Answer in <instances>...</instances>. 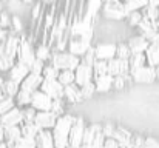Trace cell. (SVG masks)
<instances>
[{
  "label": "cell",
  "mask_w": 159,
  "mask_h": 148,
  "mask_svg": "<svg viewBox=\"0 0 159 148\" xmlns=\"http://www.w3.org/2000/svg\"><path fill=\"white\" fill-rule=\"evenodd\" d=\"M76 117L77 116L66 113V114H63L57 119L54 128L51 130L54 139V148H70L68 136H70V130H71L73 123L76 122Z\"/></svg>",
  "instance_id": "1"
},
{
  "label": "cell",
  "mask_w": 159,
  "mask_h": 148,
  "mask_svg": "<svg viewBox=\"0 0 159 148\" xmlns=\"http://www.w3.org/2000/svg\"><path fill=\"white\" fill-rule=\"evenodd\" d=\"M99 16L104 20H108V22H122V20H125L127 12H125V8H124V2H119V0L104 2L102 6H101Z\"/></svg>",
  "instance_id": "2"
},
{
  "label": "cell",
  "mask_w": 159,
  "mask_h": 148,
  "mask_svg": "<svg viewBox=\"0 0 159 148\" xmlns=\"http://www.w3.org/2000/svg\"><path fill=\"white\" fill-rule=\"evenodd\" d=\"M50 63L57 71H76V68L80 65V59L68 51H53Z\"/></svg>",
  "instance_id": "3"
},
{
  "label": "cell",
  "mask_w": 159,
  "mask_h": 148,
  "mask_svg": "<svg viewBox=\"0 0 159 148\" xmlns=\"http://www.w3.org/2000/svg\"><path fill=\"white\" fill-rule=\"evenodd\" d=\"M36 60V51H34V45L26 39V36L23 34L20 37V45H19V51H17V57L16 62L26 65L28 68L33 65V62Z\"/></svg>",
  "instance_id": "4"
},
{
  "label": "cell",
  "mask_w": 159,
  "mask_h": 148,
  "mask_svg": "<svg viewBox=\"0 0 159 148\" xmlns=\"http://www.w3.org/2000/svg\"><path fill=\"white\" fill-rule=\"evenodd\" d=\"M93 47V42L88 40V39H84V37H71L66 43V51L76 57H82L88 49Z\"/></svg>",
  "instance_id": "5"
},
{
  "label": "cell",
  "mask_w": 159,
  "mask_h": 148,
  "mask_svg": "<svg viewBox=\"0 0 159 148\" xmlns=\"http://www.w3.org/2000/svg\"><path fill=\"white\" fill-rule=\"evenodd\" d=\"M85 127H87V125H85L84 117H76V122L73 123V127H71V130H70V136H68L70 148H79L82 145Z\"/></svg>",
  "instance_id": "6"
},
{
  "label": "cell",
  "mask_w": 159,
  "mask_h": 148,
  "mask_svg": "<svg viewBox=\"0 0 159 148\" xmlns=\"http://www.w3.org/2000/svg\"><path fill=\"white\" fill-rule=\"evenodd\" d=\"M107 74L114 77H125L130 74V66H128V60H119V59H111L108 62L107 66Z\"/></svg>",
  "instance_id": "7"
},
{
  "label": "cell",
  "mask_w": 159,
  "mask_h": 148,
  "mask_svg": "<svg viewBox=\"0 0 159 148\" xmlns=\"http://www.w3.org/2000/svg\"><path fill=\"white\" fill-rule=\"evenodd\" d=\"M94 47V54H96V60H104L110 62L111 59L116 57V43L113 42H98Z\"/></svg>",
  "instance_id": "8"
},
{
  "label": "cell",
  "mask_w": 159,
  "mask_h": 148,
  "mask_svg": "<svg viewBox=\"0 0 159 148\" xmlns=\"http://www.w3.org/2000/svg\"><path fill=\"white\" fill-rule=\"evenodd\" d=\"M90 82H93V66L80 62V65L74 71V83L80 88V87H84Z\"/></svg>",
  "instance_id": "9"
},
{
  "label": "cell",
  "mask_w": 159,
  "mask_h": 148,
  "mask_svg": "<svg viewBox=\"0 0 159 148\" xmlns=\"http://www.w3.org/2000/svg\"><path fill=\"white\" fill-rule=\"evenodd\" d=\"M130 76H131V79H133L134 83H152V82L156 80L155 68H152L148 65H145V66H142V68L130 73Z\"/></svg>",
  "instance_id": "10"
},
{
  "label": "cell",
  "mask_w": 159,
  "mask_h": 148,
  "mask_svg": "<svg viewBox=\"0 0 159 148\" xmlns=\"http://www.w3.org/2000/svg\"><path fill=\"white\" fill-rule=\"evenodd\" d=\"M57 116L51 113V111H37L36 114V119H34V123L37 125L39 130H53L56 122H57Z\"/></svg>",
  "instance_id": "11"
},
{
  "label": "cell",
  "mask_w": 159,
  "mask_h": 148,
  "mask_svg": "<svg viewBox=\"0 0 159 148\" xmlns=\"http://www.w3.org/2000/svg\"><path fill=\"white\" fill-rule=\"evenodd\" d=\"M40 91L43 94H47L51 100H57V99H63V87L57 82V80H45L40 85Z\"/></svg>",
  "instance_id": "12"
},
{
  "label": "cell",
  "mask_w": 159,
  "mask_h": 148,
  "mask_svg": "<svg viewBox=\"0 0 159 148\" xmlns=\"http://www.w3.org/2000/svg\"><path fill=\"white\" fill-rule=\"evenodd\" d=\"M23 122V116H22V110L20 108H12L11 111H8L6 114L0 116V125L3 128H9V127H20Z\"/></svg>",
  "instance_id": "13"
},
{
  "label": "cell",
  "mask_w": 159,
  "mask_h": 148,
  "mask_svg": "<svg viewBox=\"0 0 159 148\" xmlns=\"http://www.w3.org/2000/svg\"><path fill=\"white\" fill-rule=\"evenodd\" d=\"M127 45H128V48L131 51V54H144L147 48L150 47V43L145 40V37H142L141 34H131L128 39H127V42H125Z\"/></svg>",
  "instance_id": "14"
},
{
  "label": "cell",
  "mask_w": 159,
  "mask_h": 148,
  "mask_svg": "<svg viewBox=\"0 0 159 148\" xmlns=\"http://www.w3.org/2000/svg\"><path fill=\"white\" fill-rule=\"evenodd\" d=\"M51 105L53 100L48 97L47 94H43L40 90L31 94V105L36 111H51Z\"/></svg>",
  "instance_id": "15"
},
{
  "label": "cell",
  "mask_w": 159,
  "mask_h": 148,
  "mask_svg": "<svg viewBox=\"0 0 159 148\" xmlns=\"http://www.w3.org/2000/svg\"><path fill=\"white\" fill-rule=\"evenodd\" d=\"M42 82H43V77H42L40 74H33V73H30V74L25 77V80L20 83V90H23V91L33 94V93H36V91L40 90Z\"/></svg>",
  "instance_id": "16"
},
{
  "label": "cell",
  "mask_w": 159,
  "mask_h": 148,
  "mask_svg": "<svg viewBox=\"0 0 159 148\" xmlns=\"http://www.w3.org/2000/svg\"><path fill=\"white\" fill-rule=\"evenodd\" d=\"M28 74H30V68H28L26 65H23V63L16 62V63H14V66L9 70V73H8L5 77L20 85V83L25 80V77H26Z\"/></svg>",
  "instance_id": "17"
},
{
  "label": "cell",
  "mask_w": 159,
  "mask_h": 148,
  "mask_svg": "<svg viewBox=\"0 0 159 148\" xmlns=\"http://www.w3.org/2000/svg\"><path fill=\"white\" fill-rule=\"evenodd\" d=\"M63 100L68 103V105H76V103H80L84 97H82V93H80V88L73 83L70 87H65L63 88Z\"/></svg>",
  "instance_id": "18"
},
{
  "label": "cell",
  "mask_w": 159,
  "mask_h": 148,
  "mask_svg": "<svg viewBox=\"0 0 159 148\" xmlns=\"http://www.w3.org/2000/svg\"><path fill=\"white\" fill-rule=\"evenodd\" d=\"M19 45H20V37H19V36H14V34L9 33V36H8L5 45H3V54L16 60V57H17V51H19Z\"/></svg>",
  "instance_id": "19"
},
{
  "label": "cell",
  "mask_w": 159,
  "mask_h": 148,
  "mask_svg": "<svg viewBox=\"0 0 159 148\" xmlns=\"http://www.w3.org/2000/svg\"><path fill=\"white\" fill-rule=\"evenodd\" d=\"M111 139H114L119 144V147H130L131 139H133V133L124 127H116V131H114Z\"/></svg>",
  "instance_id": "20"
},
{
  "label": "cell",
  "mask_w": 159,
  "mask_h": 148,
  "mask_svg": "<svg viewBox=\"0 0 159 148\" xmlns=\"http://www.w3.org/2000/svg\"><path fill=\"white\" fill-rule=\"evenodd\" d=\"M34 141H36V147L37 148H54L53 133L50 130H40Z\"/></svg>",
  "instance_id": "21"
},
{
  "label": "cell",
  "mask_w": 159,
  "mask_h": 148,
  "mask_svg": "<svg viewBox=\"0 0 159 148\" xmlns=\"http://www.w3.org/2000/svg\"><path fill=\"white\" fill-rule=\"evenodd\" d=\"M22 137V131H20V127H9V128H5V137H3V142L6 144L8 148H14L16 142Z\"/></svg>",
  "instance_id": "22"
},
{
  "label": "cell",
  "mask_w": 159,
  "mask_h": 148,
  "mask_svg": "<svg viewBox=\"0 0 159 148\" xmlns=\"http://www.w3.org/2000/svg\"><path fill=\"white\" fill-rule=\"evenodd\" d=\"M145 19H148L152 23H156L159 20V2H147L145 8L141 11Z\"/></svg>",
  "instance_id": "23"
},
{
  "label": "cell",
  "mask_w": 159,
  "mask_h": 148,
  "mask_svg": "<svg viewBox=\"0 0 159 148\" xmlns=\"http://www.w3.org/2000/svg\"><path fill=\"white\" fill-rule=\"evenodd\" d=\"M93 82L96 87V93H108L110 90H113V77L108 74L93 79Z\"/></svg>",
  "instance_id": "24"
},
{
  "label": "cell",
  "mask_w": 159,
  "mask_h": 148,
  "mask_svg": "<svg viewBox=\"0 0 159 148\" xmlns=\"http://www.w3.org/2000/svg\"><path fill=\"white\" fill-rule=\"evenodd\" d=\"M145 56V63L152 68L159 66V47L158 45H150L147 51L144 52Z\"/></svg>",
  "instance_id": "25"
},
{
  "label": "cell",
  "mask_w": 159,
  "mask_h": 148,
  "mask_svg": "<svg viewBox=\"0 0 159 148\" xmlns=\"http://www.w3.org/2000/svg\"><path fill=\"white\" fill-rule=\"evenodd\" d=\"M101 131V125L99 123H91V125H87L85 130H84V139H82V145H91L96 134Z\"/></svg>",
  "instance_id": "26"
},
{
  "label": "cell",
  "mask_w": 159,
  "mask_h": 148,
  "mask_svg": "<svg viewBox=\"0 0 159 148\" xmlns=\"http://www.w3.org/2000/svg\"><path fill=\"white\" fill-rule=\"evenodd\" d=\"M0 90H2V94H3L5 97H12L14 99L16 96H17L19 90H20V85L5 77V82H3V85H2Z\"/></svg>",
  "instance_id": "27"
},
{
  "label": "cell",
  "mask_w": 159,
  "mask_h": 148,
  "mask_svg": "<svg viewBox=\"0 0 159 148\" xmlns=\"http://www.w3.org/2000/svg\"><path fill=\"white\" fill-rule=\"evenodd\" d=\"M34 51H36V59L37 60H40L43 63H50V60L53 57V49L48 45H36Z\"/></svg>",
  "instance_id": "28"
},
{
  "label": "cell",
  "mask_w": 159,
  "mask_h": 148,
  "mask_svg": "<svg viewBox=\"0 0 159 148\" xmlns=\"http://www.w3.org/2000/svg\"><path fill=\"white\" fill-rule=\"evenodd\" d=\"M20 131H22V137H28V139H36V136L39 134V128L37 125L33 122V123H25L22 122L20 125Z\"/></svg>",
  "instance_id": "29"
},
{
  "label": "cell",
  "mask_w": 159,
  "mask_h": 148,
  "mask_svg": "<svg viewBox=\"0 0 159 148\" xmlns=\"http://www.w3.org/2000/svg\"><path fill=\"white\" fill-rule=\"evenodd\" d=\"M145 56L144 54H131L130 59H128V66H130V73L145 66Z\"/></svg>",
  "instance_id": "30"
},
{
  "label": "cell",
  "mask_w": 159,
  "mask_h": 148,
  "mask_svg": "<svg viewBox=\"0 0 159 148\" xmlns=\"http://www.w3.org/2000/svg\"><path fill=\"white\" fill-rule=\"evenodd\" d=\"M14 102H16V106L17 108H26V106H30L31 105V94L30 93H26V91H23V90H19V93H17V96L14 97Z\"/></svg>",
  "instance_id": "31"
},
{
  "label": "cell",
  "mask_w": 159,
  "mask_h": 148,
  "mask_svg": "<svg viewBox=\"0 0 159 148\" xmlns=\"http://www.w3.org/2000/svg\"><path fill=\"white\" fill-rule=\"evenodd\" d=\"M131 83H133V79H131L130 74L125 76V77H114V79H113V90L122 91V90H125L127 87H130Z\"/></svg>",
  "instance_id": "32"
},
{
  "label": "cell",
  "mask_w": 159,
  "mask_h": 148,
  "mask_svg": "<svg viewBox=\"0 0 159 148\" xmlns=\"http://www.w3.org/2000/svg\"><path fill=\"white\" fill-rule=\"evenodd\" d=\"M130 56H131V51L128 48V45L125 42H117V45H116V59L128 60Z\"/></svg>",
  "instance_id": "33"
},
{
  "label": "cell",
  "mask_w": 159,
  "mask_h": 148,
  "mask_svg": "<svg viewBox=\"0 0 159 148\" xmlns=\"http://www.w3.org/2000/svg\"><path fill=\"white\" fill-rule=\"evenodd\" d=\"M141 20H142V12H141V11L130 12V14H127V17H125V23H127V26L131 28V29H136L138 25L141 23Z\"/></svg>",
  "instance_id": "34"
},
{
  "label": "cell",
  "mask_w": 159,
  "mask_h": 148,
  "mask_svg": "<svg viewBox=\"0 0 159 148\" xmlns=\"http://www.w3.org/2000/svg\"><path fill=\"white\" fill-rule=\"evenodd\" d=\"M57 82L65 88L74 83V71H59V77Z\"/></svg>",
  "instance_id": "35"
},
{
  "label": "cell",
  "mask_w": 159,
  "mask_h": 148,
  "mask_svg": "<svg viewBox=\"0 0 159 148\" xmlns=\"http://www.w3.org/2000/svg\"><path fill=\"white\" fill-rule=\"evenodd\" d=\"M14 63H16L14 59H11V57L2 54V56H0V73H2L3 76H6V74L9 73V70L14 66Z\"/></svg>",
  "instance_id": "36"
},
{
  "label": "cell",
  "mask_w": 159,
  "mask_h": 148,
  "mask_svg": "<svg viewBox=\"0 0 159 148\" xmlns=\"http://www.w3.org/2000/svg\"><path fill=\"white\" fill-rule=\"evenodd\" d=\"M51 113H54L57 117L66 114V102L63 99H57L53 100V105H51Z\"/></svg>",
  "instance_id": "37"
},
{
  "label": "cell",
  "mask_w": 159,
  "mask_h": 148,
  "mask_svg": "<svg viewBox=\"0 0 159 148\" xmlns=\"http://www.w3.org/2000/svg\"><path fill=\"white\" fill-rule=\"evenodd\" d=\"M42 77L45 80H57L59 77V71L54 68L51 63H45L43 70H42Z\"/></svg>",
  "instance_id": "38"
},
{
  "label": "cell",
  "mask_w": 159,
  "mask_h": 148,
  "mask_svg": "<svg viewBox=\"0 0 159 148\" xmlns=\"http://www.w3.org/2000/svg\"><path fill=\"white\" fill-rule=\"evenodd\" d=\"M147 2H133V0H128V2H124V8H125V12L130 14V12H136V11H142L145 8Z\"/></svg>",
  "instance_id": "39"
},
{
  "label": "cell",
  "mask_w": 159,
  "mask_h": 148,
  "mask_svg": "<svg viewBox=\"0 0 159 148\" xmlns=\"http://www.w3.org/2000/svg\"><path fill=\"white\" fill-rule=\"evenodd\" d=\"M107 66H108V62L96 60V62L93 63V79L101 77V76H105L107 74Z\"/></svg>",
  "instance_id": "40"
},
{
  "label": "cell",
  "mask_w": 159,
  "mask_h": 148,
  "mask_svg": "<svg viewBox=\"0 0 159 148\" xmlns=\"http://www.w3.org/2000/svg\"><path fill=\"white\" fill-rule=\"evenodd\" d=\"M12 108H16V102L12 97H3L0 100V116L6 114L8 111H11Z\"/></svg>",
  "instance_id": "41"
},
{
  "label": "cell",
  "mask_w": 159,
  "mask_h": 148,
  "mask_svg": "<svg viewBox=\"0 0 159 148\" xmlns=\"http://www.w3.org/2000/svg\"><path fill=\"white\" fill-rule=\"evenodd\" d=\"M36 114H37V111H36L33 106L22 108V116H23V122H25V123H33L34 119H36Z\"/></svg>",
  "instance_id": "42"
},
{
  "label": "cell",
  "mask_w": 159,
  "mask_h": 148,
  "mask_svg": "<svg viewBox=\"0 0 159 148\" xmlns=\"http://www.w3.org/2000/svg\"><path fill=\"white\" fill-rule=\"evenodd\" d=\"M11 19H12V16H11L6 9H3V11L0 12V28L9 31V29H11Z\"/></svg>",
  "instance_id": "43"
},
{
  "label": "cell",
  "mask_w": 159,
  "mask_h": 148,
  "mask_svg": "<svg viewBox=\"0 0 159 148\" xmlns=\"http://www.w3.org/2000/svg\"><path fill=\"white\" fill-rule=\"evenodd\" d=\"M80 93H82V97L84 99H91L96 94V87H94V82H90L84 87H80Z\"/></svg>",
  "instance_id": "44"
},
{
  "label": "cell",
  "mask_w": 159,
  "mask_h": 148,
  "mask_svg": "<svg viewBox=\"0 0 159 148\" xmlns=\"http://www.w3.org/2000/svg\"><path fill=\"white\" fill-rule=\"evenodd\" d=\"M80 62L82 63H85V65H90V66H93V63L96 62V54H94V47H91V48L88 49L82 57H80Z\"/></svg>",
  "instance_id": "45"
},
{
  "label": "cell",
  "mask_w": 159,
  "mask_h": 148,
  "mask_svg": "<svg viewBox=\"0 0 159 148\" xmlns=\"http://www.w3.org/2000/svg\"><path fill=\"white\" fill-rule=\"evenodd\" d=\"M101 131H102V134H104L105 139H111L113 134H114V131H116V125L111 123V122H105L104 125H101Z\"/></svg>",
  "instance_id": "46"
},
{
  "label": "cell",
  "mask_w": 159,
  "mask_h": 148,
  "mask_svg": "<svg viewBox=\"0 0 159 148\" xmlns=\"http://www.w3.org/2000/svg\"><path fill=\"white\" fill-rule=\"evenodd\" d=\"M14 148H37V147H36V141H34V139L20 137V139L16 142Z\"/></svg>",
  "instance_id": "47"
},
{
  "label": "cell",
  "mask_w": 159,
  "mask_h": 148,
  "mask_svg": "<svg viewBox=\"0 0 159 148\" xmlns=\"http://www.w3.org/2000/svg\"><path fill=\"white\" fill-rule=\"evenodd\" d=\"M43 66H45V63L36 59V60L33 62V65L30 66V73H33V74H40V76H42V70H43Z\"/></svg>",
  "instance_id": "48"
},
{
  "label": "cell",
  "mask_w": 159,
  "mask_h": 148,
  "mask_svg": "<svg viewBox=\"0 0 159 148\" xmlns=\"http://www.w3.org/2000/svg\"><path fill=\"white\" fill-rule=\"evenodd\" d=\"M144 142H145V137L144 136H139V134H133V139H131V144L134 148H144Z\"/></svg>",
  "instance_id": "49"
},
{
  "label": "cell",
  "mask_w": 159,
  "mask_h": 148,
  "mask_svg": "<svg viewBox=\"0 0 159 148\" xmlns=\"http://www.w3.org/2000/svg\"><path fill=\"white\" fill-rule=\"evenodd\" d=\"M104 142H105V137H104L102 131H99V133L96 134V137H94V141H93L91 147L93 148H102L104 147Z\"/></svg>",
  "instance_id": "50"
},
{
  "label": "cell",
  "mask_w": 159,
  "mask_h": 148,
  "mask_svg": "<svg viewBox=\"0 0 159 148\" xmlns=\"http://www.w3.org/2000/svg\"><path fill=\"white\" fill-rule=\"evenodd\" d=\"M144 148H159V141L152 136H147L144 142Z\"/></svg>",
  "instance_id": "51"
},
{
  "label": "cell",
  "mask_w": 159,
  "mask_h": 148,
  "mask_svg": "<svg viewBox=\"0 0 159 148\" xmlns=\"http://www.w3.org/2000/svg\"><path fill=\"white\" fill-rule=\"evenodd\" d=\"M102 148H120V147H119V144H117L114 139H105Z\"/></svg>",
  "instance_id": "52"
},
{
  "label": "cell",
  "mask_w": 159,
  "mask_h": 148,
  "mask_svg": "<svg viewBox=\"0 0 159 148\" xmlns=\"http://www.w3.org/2000/svg\"><path fill=\"white\" fill-rule=\"evenodd\" d=\"M3 137H5V128L0 125V142H3Z\"/></svg>",
  "instance_id": "53"
},
{
  "label": "cell",
  "mask_w": 159,
  "mask_h": 148,
  "mask_svg": "<svg viewBox=\"0 0 159 148\" xmlns=\"http://www.w3.org/2000/svg\"><path fill=\"white\" fill-rule=\"evenodd\" d=\"M3 82H5V76L0 73V88H2V85H3Z\"/></svg>",
  "instance_id": "54"
},
{
  "label": "cell",
  "mask_w": 159,
  "mask_h": 148,
  "mask_svg": "<svg viewBox=\"0 0 159 148\" xmlns=\"http://www.w3.org/2000/svg\"><path fill=\"white\" fill-rule=\"evenodd\" d=\"M155 74H156V80H159V66L155 68Z\"/></svg>",
  "instance_id": "55"
},
{
  "label": "cell",
  "mask_w": 159,
  "mask_h": 148,
  "mask_svg": "<svg viewBox=\"0 0 159 148\" xmlns=\"http://www.w3.org/2000/svg\"><path fill=\"white\" fill-rule=\"evenodd\" d=\"M5 9V2H0V12Z\"/></svg>",
  "instance_id": "56"
},
{
  "label": "cell",
  "mask_w": 159,
  "mask_h": 148,
  "mask_svg": "<svg viewBox=\"0 0 159 148\" xmlns=\"http://www.w3.org/2000/svg\"><path fill=\"white\" fill-rule=\"evenodd\" d=\"M2 54H3V43L0 42V56H2Z\"/></svg>",
  "instance_id": "57"
},
{
  "label": "cell",
  "mask_w": 159,
  "mask_h": 148,
  "mask_svg": "<svg viewBox=\"0 0 159 148\" xmlns=\"http://www.w3.org/2000/svg\"><path fill=\"white\" fill-rule=\"evenodd\" d=\"M155 28H156V31H158V33H159V20H158V22H156V23H155Z\"/></svg>",
  "instance_id": "58"
},
{
  "label": "cell",
  "mask_w": 159,
  "mask_h": 148,
  "mask_svg": "<svg viewBox=\"0 0 159 148\" xmlns=\"http://www.w3.org/2000/svg\"><path fill=\"white\" fill-rule=\"evenodd\" d=\"M0 148H8V147H6V144H5V142H0Z\"/></svg>",
  "instance_id": "59"
},
{
  "label": "cell",
  "mask_w": 159,
  "mask_h": 148,
  "mask_svg": "<svg viewBox=\"0 0 159 148\" xmlns=\"http://www.w3.org/2000/svg\"><path fill=\"white\" fill-rule=\"evenodd\" d=\"M79 148H93V147H91V145H80Z\"/></svg>",
  "instance_id": "60"
},
{
  "label": "cell",
  "mask_w": 159,
  "mask_h": 148,
  "mask_svg": "<svg viewBox=\"0 0 159 148\" xmlns=\"http://www.w3.org/2000/svg\"><path fill=\"white\" fill-rule=\"evenodd\" d=\"M5 97V96H3V94H2V90H0V100H2V99Z\"/></svg>",
  "instance_id": "61"
},
{
  "label": "cell",
  "mask_w": 159,
  "mask_h": 148,
  "mask_svg": "<svg viewBox=\"0 0 159 148\" xmlns=\"http://www.w3.org/2000/svg\"><path fill=\"white\" fill-rule=\"evenodd\" d=\"M120 148H134L133 145H130V147H120Z\"/></svg>",
  "instance_id": "62"
}]
</instances>
